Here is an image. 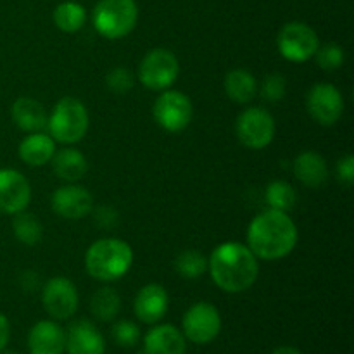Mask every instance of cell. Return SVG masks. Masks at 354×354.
<instances>
[{"label": "cell", "instance_id": "obj_16", "mask_svg": "<svg viewBox=\"0 0 354 354\" xmlns=\"http://www.w3.org/2000/svg\"><path fill=\"white\" fill-rule=\"evenodd\" d=\"M28 349H30V354H64V328L57 322H37L28 334Z\"/></svg>", "mask_w": 354, "mask_h": 354}, {"label": "cell", "instance_id": "obj_26", "mask_svg": "<svg viewBox=\"0 0 354 354\" xmlns=\"http://www.w3.org/2000/svg\"><path fill=\"white\" fill-rule=\"evenodd\" d=\"M54 23L64 33H76L86 23V10L78 2H62L54 9Z\"/></svg>", "mask_w": 354, "mask_h": 354}, {"label": "cell", "instance_id": "obj_25", "mask_svg": "<svg viewBox=\"0 0 354 354\" xmlns=\"http://www.w3.org/2000/svg\"><path fill=\"white\" fill-rule=\"evenodd\" d=\"M12 230L17 241L28 248L40 244L41 237H44V227H41L40 220L35 214L28 213L26 209L14 214Z\"/></svg>", "mask_w": 354, "mask_h": 354}, {"label": "cell", "instance_id": "obj_20", "mask_svg": "<svg viewBox=\"0 0 354 354\" xmlns=\"http://www.w3.org/2000/svg\"><path fill=\"white\" fill-rule=\"evenodd\" d=\"M294 175L303 185L310 189H320L328 180V166L322 154L315 151H304L294 159Z\"/></svg>", "mask_w": 354, "mask_h": 354}, {"label": "cell", "instance_id": "obj_27", "mask_svg": "<svg viewBox=\"0 0 354 354\" xmlns=\"http://www.w3.org/2000/svg\"><path fill=\"white\" fill-rule=\"evenodd\" d=\"M265 201L268 204L270 209L283 211V213H289L294 206H296V190L290 185L289 182H283V180H275V182L270 183L265 190Z\"/></svg>", "mask_w": 354, "mask_h": 354}, {"label": "cell", "instance_id": "obj_36", "mask_svg": "<svg viewBox=\"0 0 354 354\" xmlns=\"http://www.w3.org/2000/svg\"><path fill=\"white\" fill-rule=\"evenodd\" d=\"M272 354H303V353H301L297 348H294V346H280V348H277Z\"/></svg>", "mask_w": 354, "mask_h": 354}, {"label": "cell", "instance_id": "obj_28", "mask_svg": "<svg viewBox=\"0 0 354 354\" xmlns=\"http://www.w3.org/2000/svg\"><path fill=\"white\" fill-rule=\"evenodd\" d=\"M175 270L182 279L196 280L207 272V258L201 251L187 249L176 256Z\"/></svg>", "mask_w": 354, "mask_h": 354}, {"label": "cell", "instance_id": "obj_4", "mask_svg": "<svg viewBox=\"0 0 354 354\" xmlns=\"http://www.w3.org/2000/svg\"><path fill=\"white\" fill-rule=\"evenodd\" d=\"M88 111L85 104L75 97H62L47 118L48 135L64 145H73L82 140L88 131Z\"/></svg>", "mask_w": 354, "mask_h": 354}, {"label": "cell", "instance_id": "obj_6", "mask_svg": "<svg viewBox=\"0 0 354 354\" xmlns=\"http://www.w3.org/2000/svg\"><path fill=\"white\" fill-rule=\"evenodd\" d=\"M180 73L178 57L168 48H152L138 64V80L142 85L154 92L168 90L176 82Z\"/></svg>", "mask_w": 354, "mask_h": 354}, {"label": "cell", "instance_id": "obj_7", "mask_svg": "<svg viewBox=\"0 0 354 354\" xmlns=\"http://www.w3.org/2000/svg\"><path fill=\"white\" fill-rule=\"evenodd\" d=\"M275 118L263 107H248L242 111L235 123V133L241 144L251 151L268 147L275 138Z\"/></svg>", "mask_w": 354, "mask_h": 354}, {"label": "cell", "instance_id": "obj_11", "mask_svg": "<svg viewBox=\"0 0 354 354\" xmlns=\"http://www.w3.org/2000/svg\"><path fill=\"white\" fill-rule=\"evenodd\" d=\"M310 116L322 127H332L344 114V97L332 83H317L306 95Z\"/></svg>", "mask_w": 354, "mask_h": 354}, {"label": "cell", "instance_id": "obj_35", "mask_svg": "<svg viewBox=\"0 0 354 354\" xmlns=\"http://www.w3.org/2000/svg\"><path fill=\"white\" fill-rule=\"evenodd\" d=\"M10 339V324L9 318L3 313H0V353L7 348Z\"/></svg>", "mask_w": 354, "mask_h": 354}, {"label": "cell", "instance_id": "obj_32", "mask_svg": "<svg viewBox=\"0 0 354 354\" xmlns=\"http://www.w3.org/2000/svg\"><path fill=\"white\" fill-rule=\"evenodd\" d=\"M287 82L280 73H272L261 83V97L266 102H279L286 97Z\"/></svg>", "mask_w": 354, "mask_h": 354}, {"label": "cell", "instance_id": "obj_1", "mask_svg": "<svg viewBox=\"0 0 354 354\" xmlns=\"http://www.w3.org/2000/svg\"><path fill=\"white\" fill-rule=\"evenodd\" d=\"M207 272L218 289L228 294H241L251 289L258 280L259 261L248 244L228 241L216 245L211 252Z\"/></svg>", "mask_w": 354, "mask_h": 354}, {"label": "cell", "instance_id": "obj_29", "mask_svg": "<svg viewBox=\"0 0 354 354\" xmlns=\"http://www.w3.org/2000/svg\"><path fill=\"white\" fill-rule=\"evenodd\" d=\"M315 57H317L318 66L322 69H325V71H335V69L342 68V64H344L346 52L339 44H325L322 47H318Z\"/></svg>", "mask_w": 354, "mask_h": 354}, {"label": "cell", "instance_id": "obj_2", "mask_svg": "<svg viewBox=\"0 0 354 354\" xmlns=\"http://www.w3.org/2000/svg\"><path fill=\"white\" fill-rule=\"evenodd\" d=\"M299 239L296 223L289 213L266 209L252 218L248 228V248L258 259L279 261L294 251Z\"/></svg>", "mask_w": 354, "mask_h": 354}, {"label": "cell", "instance_id": "obj_5", "mask_svg": "<svg viewBox=\"0 0 354 354\" xmlns=\"http://www.w3.org/2000/svg\"><path fill=\"white\" fill-rule=\"evenodd\" d=\"M138 19L135 0H100L92 12V24L100 37L120 40L133 31Z\"/></svg>", "mask_w": 354, "mask_h": 354}, {"label": "cell", "instance_id": "obj_34", "mask_svg": "<svg viewBox=\"0 0 354 354\" xmlns=\"http://www.w3.org/2000/svg\"><path fill=\"white\" fill-rule=\"evenodd\" d=\"M95 221L100 228H111L116 225L118 214L111 206H102L95 211Z\"/></svg>", "mask_w": 354, "mask_h": 354}, {"label": "cell", "instance_id": "obj_9", "mask_svg": "<svg viewBox=\"0 0 354 354\" xmlns=\"http://www.w3.org/2000/svg\"><path fill=\"white\" fill-rule=\"evenodd\" d=\"M154 120L169 133L183 131L192 121V100L180 90H162L152 107Z\"/></svg>", "mask_w": 354, "mask_h": 354}, {"label": "cell", "instance_id": "obj_12", "mask_svg": "<svg viewBox=\"0 0 354 354\" xmlns=\"http://www.w3.org/2000/svg\"><path fill=\"white\" fill-rule=\"evenodd\" d=\"M41 303L54 320H68L78 311L80 296L75 283L66 277H54L41 289Z\"/></svg>", "mask_w": 354, "mask_h": 354}, {"label": "cell", "instance_id": "obj_14", "mask_svg": "<svg viewBox=\"0 0 354 354\" xmlns=\"http://www.w3.org/2000/svg\"><path fill=\"white\" fill-rule=\"evenodd\" d=\"M31 201V185L26 176L12 168H0V214L24 211Z\"/></svg>", "mask_w": 354, "mask_h": 354}, {"label": "cell", "instance_id": "obj_15", "mask_svg": "<svg viewBox=\"0 0 354 354\" xmlns=\"http://www.w3.org/2000/svg\"><path fill=\"white\" fill-rule=\"evenodd\" d=\"M169 308V296L161 283H147L137 292L133 310L142 324L156 325L165 318Z\"/></svg>", "mask_w": 354, "mask_h": 354}, {"label": "cell", "instance_id": "obj_24", "mask_svg": "<svg viewBox=\"0 0 354 354\" xmlns=\"http://www.w3.org/2000/svg\"><path fill=\"white\" fill-rule=\"evenodd\" d=\"M121 310V296L113 287H100L90 299V311L100 322H113Z\"/></svg>", "mask_w": 354, "mask_h": 354}, {"label": "cell", "instance_id": "obj_19", "mask_svg": "<svg viewBox=\"0 0 354 354\" xmlns=\"http://www.w3.org/2000/svg\"><path fill=\"white\" fill-rule=\"evenodd\" d=\"M55 152V140L44 131H33L21 140L17 154L24 165L31 168H40L50 162Z\"/></svg>", "mask_w": 354, "mask_h": 354}, {"label": "cell", "instance_id": "obj_31", "mask_svg": "<svg viewBox=\"0 0 354 354\" xmlns=\"http://www.w3.org/2000/svg\"><path fill=\"white\" fill-rule=\"evenodd\" d=\"M133 75L130 73V69L123 68V66L111 69L106 76L107 88L113 93H118V95H124V93L130 92L133 88Z\"/></svg>", "mask_w": 354, "mask_h": 354}, {"label": "cell", "instance_id": "obj_3", "mask_svg": "<svg viewBox=\"0 0 354 354\" xmlns=\"http://www.w3.org/2000/svg\"><path fill=\"white\" fill-rule=\"evenodd\" d=\"M133 249L116 237H104L93 242L85 254V268L99 282H116L130 272Z\"/></svg>", "mask_w": 354, "mask_h": 354}, {"label": "cell", "instance_id": "obj_30", "mask_svg": "<svg viewBox=\"0 0 354 354\" xmlns=\"http://www.w3.org/2000/svg\"><path fill=\"white\" fill-rule=\"evenodd\" d=\"M113 334L114 342L118 346H123V348H133L140 341V328L137 324L130 320H120L113 325Z\"/></svg>", "mask_w": 354, "mask_h": 354}, {"label": "cell", "instance_id": "obj_22", "mask_svg": "<svg viewBox=\"0 0 354 354\" xmlns=\"http://www.w3.org/2000/svg\"><path fill=\"white\" fill-rule=\"evenodd\" d=\"M10 116L19 130L33 133V131H41L47 127V113L45 107L38 100L31 97H19L10 107Z\"/></svg>", "mask_w": 354, "mask_h": 354}, {"label": "cell", "instance_id": "obj_33", "mask_svg": "<svg viewBox=\"0 0 354 354\" xmlns=\"http://www.w3.org/2000/svg\"><path fill=\"white\" fill-rule=\"evenodd\" d=\"M337 176L341 182L351 185L354 183V156L348 154L337 162Z\"/></svg>", "mask_w": 354, "mask_h": 354}, {"label": "cell", "instance_id": "obj_21", "mask_svg": "<svg viewBox=\"0 0 354 354\" xmlns=\"http://www.w3.org/2000/svg\"><path fill=\"white\" fill-rule=\"evenodd\" d=\"M55 176L68 183H76L88 171V161L85 154L75 147H64L55 151L50 159Z\"/></svg>", "mask_w": 354, "mask_h": 354}, {"label": "cell", "instance_id": "obj_23", "mask_svg": "<svg viewBox=\"0 0 354 354\" xmlns=\"http://www.w3.org/2000/svg\"><path fill=\"white\" fill-rule=\"evenodd\" d=\"M225 93L237 104H248L258 93V82L248 69H232L225 76Z\"/></svg>", "mask_w": 354, "mask_h": 354}, {"label": "cell", "instance_id": "obj_37", "mask_svg": "<svg viewBox=\"0 0 354 354\" xmlns=\"http://www.w3.org/2000/svg\"><path fill=\"white\" fill-rule=\"evenodd\" d=\"M0 354H19V353H16V351H6V349H3V351L0 353Z\"/></svg>", "mask_w": 354, "mask_h": 354}, {"label": "cell", "instance_id": "obj_10", "mask_svg": "<svg viewBox=\"0 0 354 354\" xmlns=\"http://www.w3.org/2000/svg\"><path fill=\"white\" fill-rule=\"evenodd\" d=\"M221 332V315L214 304L201 301L185 311L182 334L194 344H209Z\"/></svg>", "mask_w": 354, "mask_h": 354}, {"label": "cell", "instance_id": "obj_8", "mask_svg": "<svg viewBox=\"0 0 354 354\" xmlns=\"http://www.w3.org/2000/svg\"><path fill=\"white\" fill-rule=\"evenodd\" d=\"M277 47L286 61L306 62L315 57L320 47V40L313 28L301 21H292L283 24L282 30L279 31Z\"/></svg>", "mask_w": 354, "mask_h": 354}, {"label": "cell", "instance_id": "obj_13", "mask_svg": "<svg viewBox=\"0 0 354 354\" xmlns=\"http://www.w3.org/2000/svg\"><path fill=\"white\" fill-rule=\"evenodd\" d=\"M50 206L57 216L64 220H82L93 209V197L78 183H68L54 190Z\"/></svg>", "mask_w": 354, "mask_h": 354}, {"label": "cell", "instance_id": "obj_18", "mask_svg": "<svg viewBox=\"0 0 354 354\" xmlns=\"http://www.w3.org/2000/svg\"><path fill=\"white\" fill-rule=\"evenodd\" d=\"M187 339L175 325H156L145 334L144 354H185Z\"/></svg>", "mask_w": 354, "mask_h": 354}, {"label": "cell", "instance_id": "obj_17", "mask_svg": "<svg viewBox=\"0 0 354 354\" xmlns=\"http://www.w3.org/2000/svg\"><path fill=\"white\" fill-rule=\"evenodd\" d=\"M68 354H104L106 342L99 328L88 320H78L66 332Z\"/></svg>", "mask_w": 354, "mask_h": 354}]
</instances>
